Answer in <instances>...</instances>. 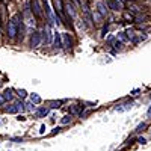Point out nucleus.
<instances>
[{"mask_svg":"<svg viewBox=\"0 0 151 151\" xmlns=\"http://www.w3.org/2000/svg\"><path fill=\"white\" fill-rule=\"evenodd\" d=\"M53 6H55V12H56L59 21H65V20L71 21V18L68 15H65V5L62 0H53Z\"/></svg>","mask_w":151,"mask_h":151,"instance_id":"f257e3e1","label":"nucleus"},{"mask_svg":"<svg viewBox=\"0 0 151 151\" xmlns=\"http://www.w3.org/2000/svg\"><path fill=\"white\" fill-rule=\"evenodd\" d=\"M30 9H32V12H33V15L36 17V18H42L44 17V14H42V5H41V2L40 0H30Z\"/></svg>","mask_w":151,"mask_h":151,"instance_id":"f03ea898","label":"nucleus"},{"mask_svg":"<svg viewBox=\"0 0 151 151\" xmlns=\"http://www.w3.org/2000/svg\"><path fill=\"white\" fill-rule=\"evenodd\" d=\"M53 38H55V33H52V24H45V27H44L45 44H53Z\"/></svg>","mask_w":151,"mask_h":151,"instance_id":"7ed1b4c3","label":"nucleus"},{"mask_svg":"<svg viewBox=\"0 0 151 151\" xmlns=\"http://www.w3.org/2000/svg\"><path fill=\"white\" fill-rule=\"evenodd\" d=\"M8 36L11 38V40H14V38L17 36V30H18V26H17V24L14 23V21H12V20H9L8 21Z\"/></svg>","mask_w":151,"mask_h":151,"instance_id":"20e7f679","label":"nucleus"},{"mask_svg":"<svg viewBox=\"0 0 151 151\" xmlns=\"http://www.w3.org/2000/svg\"><path fill=\"white\" fill-rule=\"evenodd\" d=\"M97 11H98L103 17H106V15H107V11H109L107 3H104L103 0H98V2H97Z\"/></svg>","mask_w":151,"mask_h":151,"instance_id":"39448f33","label":"nucleus"},{"mask_svg":"<svg viewBox=\"0 0 151 151\" xmlns=\"http://www.w3.org/2000/svg\"><path fill=\"white\" fill-rule=\"evenodd\" d=\"M30 44H32L33 47H38V45L41 44V32L35 30V32L32 33V38H30Z\"/></svg>","mask_w":151,"mask_h":151,"instance_id":"423d86ee","label":"nucleus"},{"mask_svg":"<svg viewBox=\"0 0 151 151\" xmlns=\"http://www.w3.org/2000/svg\"><path fill=\"white\" fill-rule=\"evenodd\" d=\"M65 11H67V15H68L71 20L76 17V9H74V6H73L71 2H67V3H65Z\"/></svg>","mask_w":151,"mask_h":151,"instance_id":"0eeeda50","label":"nucleus"},{"mask_svg":"<svg viewBox=\"0 0 151 151\" xmlns=\"http://www.w3.org/2000/svg\"><path fill=\"white\" fill-rule=\"evenodd\" d=\"M30 14H32V9H30V8H26V9H24V17H26L27 24H29V26H35V20H32Z\"/></svg>","mask_w":151,"mask_h":151,"instance_id":"6e6552de","label":"nucleus"},{"mask_svg":"<svg viewBox=\"0 0 151 151\" xmlns=\"http://www.w3.org/2000/svg\"><path fill=\"white\" fill-rule=\"evenodd\" d=\"M62 44H64V48H70L71 47V40L68 33H62Z\"/></svg>","mask_w":151,"mask_h":151,"instance_id":"1a4fd4ad","label":"nucleus"},{"mask_svg":"<svg viewBox=\"0 0 151 151\" xmlns=\"http://www.w3.org/2000/svg\"><path fill=\"white\" fill-rule=\"evenodd\" d=\"M55 45H56L58 48H62V47H64V44H62V33L55 32Z\"/></svg>","mask_w":151,"mask_h":151,"instance_id":"9d476101","label":"nucleus"},{"mask_svg":"<svg viewBox=\"0 0 151 151\" xmlns=\"http://www.w3.org/2000/svg\"><path fill=\"white\" fill-rule=\"evenodd\" d=\"M107 6H109L110 9H113V11H118V9L122 8L118 2H115V0H107Z\"/></svg>","mask_w":151,"mask_h":151,"instance_id":"9b49d317","label":"nucleus"},{"mask_svg":"<svg viewBox=\"0 0 151 151\" xmlns=\"http://www.w3.org/2000/svg\"><path fill=\"white\" fill-rule=\"evenodd\" d=\"M5 110H6L8 113H18V112H20V107L17 106V103H14V104H12V106L6 107Z\"/></svg>","mask_w":151,"mask_h":151,"instance_id":"f8f14e48","label":"nucleus"},{"mask_svg":"<svg viewBox=\"0 0 151 151\" xmlns=\"http://www.w3.org/2000/svg\"><path fill=\"white\" fill-rule=\"evenodd\" d=\"M92 18L95 20V24H100V23H101V18H103V15L100 14L98 11H94V12H92Z\"/></svg>","mask_w":151,"mask_h":151,"instance_id":"ddd939ff","label":"nucleus"},{"mask_svg":"<svg viewBox=\"0 0 151 151\" xmlns=\"http://www.w3.org/2000/svg\"><path fill=\"white\" fill-rule=\"evenodd\" d=\"M48 112H50L48 107H41L40 110L36 112V115H38V116H47V115H48Z\"/></svg>","mask_w":151,"mask_h":151,"instance_id":"4468645a","label":"nucleus"},{"mask_svg":"<svg viewBox=\"0 0 151 151\" xmlns=\"http://www.w3.org/2000/svg\"><path fill=\"white\" fill-rule=\"evenodd\" d=\"M132 107V104H121V106H116L115 107V112H124V110H127V109H130Z\"/></svg>","mask_w":151,"mask_h":151,"instance_id":"2eb2a0df","label":"nucleus"},{"mask_svg":"<svg viewBox=\"0 0 151 151\" xmlns=\"http://www.w3.org/2000/svg\"><path fill=\"white\" fill-rule=\"evenodd\" d=\"M30 101L35 103V104H40V103H41V97L38 95V94H32V95H30Z\"/></svg>","mask_w":151,"mask_h":151,"instance_id":"dca6fc26","label":"nucleus"},{"mask_svg":"<svg viewBox=\"0 0 151 151\" xmlns=\"http://www.w3.org/2000/svg\"><path fill=\"white\" fill-rule=\"evenodd\" d=\"M116 38H118V40H119L121 42H125V41H129V36H127V33H125V32H119Z\"/></svg>","mask_w":151,"mask_h":151,"instance_id":"f3484780","label":"nucleus"},{"mask_svg":"<svg viewBox=\"0 0 151 151\" xmlns=\"http://www.w3.org/2000/svg\"><path fill=\"white\" fill-rule=\"evenodd\" d=\"M124 20H125V21H130V23H132V21L134 20V17H133V15L130 14V12H124Z\"/></svg>","mask_w":151,"mask_h":151,"instance_id":"a211bd4d","label":"nucleus"},{"mask_svg":"<svg viewBox=\"0 0 151 151\" xmlns=\"http://www.w3.org/2000/svg\"><path fill=\"white\" fill-rule=\"evenodd\" d=\"M60 104H62V101H50V107L52 109H58V107H60Z\"/></svg>","mask_w":151,"mask_h":151,"instance_id":"6ab92c4d","label":"nucleus"},{"mask_svg":"<svg viewBox=\"0 0 151 151\" xmlns=\"http://www.w3.org/2000/svg\"><path fill=\"white\" fill-rule=\"evenodd\" d=\"M70 121H71V116H70V115H65V116H62V119H60V122L64 124V125H65V124H68Z\"/></svg>","mask_w":151,"mask_h":151,"instance_id":"aec40b11","label":"nucleus"},{"mask_svg":"<svg viewBox=\"0 0 151 151\" xmlns=\"http://www.w3.org/2000/svg\"><path fill=\"white\" fill-rule=\"evenodd\" d=\"M17 92H18V97H20V98H26V95H27V92L24 91V89H18Z\"/></svg>","mask_w":151,"mask_h":151,"instance_id":"412c9836","label":"nucleus"},{"mask_svg":"<svg viewBox=\"0 0 151 151\" xmlns=\"http://www.w3.org/2000/svg\"><path fill=\"white\" fill-rule=\"evenodd\" d=\"M5 98L6 100H12V91L11 89H6L5 91Z\"/></svg>","mask_w":151,"mask_h":151,"instance_id":"4be33fe9","label":"nucleus"},{"mask_svg":"<svg viewBox=\"0 0 151 151\" xmlns=\"http://www.w3.org/2000/svg\"><path fill=\"white\" fill-rule=\"evenodd\" d=\"M145 127H147V124H145V122H141V124H139V125H137V127H136V132H142V130H144Z\"/></svg>","mask_w":151,"mask_h":151,"instance_id":"5701e85b","label":"nucleus"},{"mask_svg":"<svg viewBox=\"0 0 151 151\" xmlns=\"http://www.w3.org/2000/svg\"><path fill=\"white\" fill-rule=\"evenodd\" d=\"M79 110H83V106H74V107L71 109V112H73V113H77Z\"/></svg>","mask_w":151,"mask_h":151,"instance_id":"b1692460","label":"nucleus"},{"mask_svg":"<svg viewBox=\"0 0 151 151\" xmlns=\"http://www.w3.org/2000/svg\"><path fill=\"white\" fill-rule=\"evenodd\" d=\"M129 9H130V11H133V12H137V11H139L141 8H137V6H134V5H132V6H130Z\"/></svg>","mask_w":151,"mask_h":151,"instance_id":"393cba45","label":"nucleus"},{"mask_svg":"<svg viewBox=\"0 0 151 151\" xmlns=\"http://www.w3.org/2000/svg\"><path fill=\"white\" fill-rule=\"evenodd\" d=\"M107 27H109V24H106V26L103 27V30H101V36H104V35L107 33Z\"/></svg>","mask_w":151,"mask_h":151,"instance_id":"a878e982","label":"nucleus"},{"mask_svg":"<svg viewBox=\"0 0 151 151\" xmlns=\"http://www.w3.org/2000/svg\"><path fill=\"white\" fill-rule=\"evenodd\" d=\"M137 142H139V144H142V145H144V144L147 142V139H145V137H139V139H137Z\"/></svg>","mask_w":151,"mask_h":151,"instance_id":"bb28decb","label":"nucleus"},{"mask_svg":"<svg viewBox=\"0 0 151 151\" xmlns=\"http://www.w3.org/2000/svg\"><path fill=\"white\" fill-rule=\"evenodd\" d=\"M6 101V98H5V95H0V104H3Z\"/></svg>","mask_w":151,"mask_h":151,"instance_id":"cd10ccee","label":"nucleus"},{"mask_svg":"<svg viewBox=\"0 0 151 151\" xmlns=\"http://www.w3.org/2000/svg\"><path fill=\"white\" fill-rule=\"evenodd\" d=\"M40 133H41V134H44V133H45V125H41V129H40Z\"/></svg>","mask_w":151,"mask_h":151,"instance_id":"c85d7f7f","label":"nucleus"},{"mask_svg":"<svg viewBox=\"0 0 151 151\" xmlns=\"http://www.w3.org/2000/svg\"><path fill=\"white\" fill-rule=\"evenodd\" d=\"M115 2H118V3H119L122 8H124V5H125V0H115Z\"/></svg>","mask_w":151,"mask_h":151,"instance_id":"c756f323","label":"nucleus"},{"mask_svg":"<svg viewBox=\"0 0 151 151\" xmlns=\"http://www.w3.org/2000/svg\"><path fill=\"white\" fill-rule=\"evenodd\" d=\"M147 115H148V116H151V106H150V109H148V112H147Z\"/></svg>","mask_w":151,"mask_h":151,"instance_id":"7c9ffc66","label":"nucleus"},{"mask_svg":"<svg viewBox=\"0 0 151 151\" xmlns=\"http://www.w3.org/2000/svg\"><path fill=\"white\" fill-rule=\"evenodd\" d=\"M0 86H2V83H0Z\"/></svg>","mask_w":151,"mask_h":151,"instance_id":"2f4dec72","label":"nucleus"}]
</instances>
